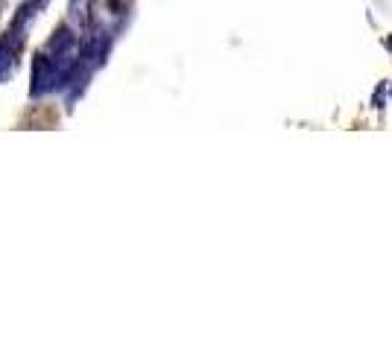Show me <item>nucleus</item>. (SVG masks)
<instances>
[{
  "mask_svg": "<svg viewBox=\"0 0 392 350\" xmlns=\"http://www.w3.org/2000/svg\"><path fill=\"white\" fill-rule=\"evenodd\" d=\"M24 44H27V32L9 29V27L6 32H0V82H9L12 73L18 71Z\"/></svg>",
  "mask_w": 392,
  "mask_h": 350,
  "instance_id": "nucleus-1",
  "label": "nucleus"
},
{
  "mask_svg": "<svg viewBox=\"0 0 392 350\" xmlns=\"http://www.w3.org/2000/svg\"><path fill=\"white\" fill-rule=\"evenodd\" d=\"M47 94H56V82H53V68H50V59H47L44 50H38L32 56V71H29V96L32 99H41Z\"/></svg>",
  "mask_w": 392,
  "mask_h": 350,
  "instance_id": "nucleus-2",
  "label": "nucleus"
},
{
  "mask_svg": "<svg viewBox=\"0 0 392 350\" xmlns=\"http://www.w3.org/2000/svg\"><path fill=\"white\" fill-rule=\"evenodd\" d=\"M97 0H68V24L76 29V36L91 29Z\"/></svg>",
  "mask_w": 392,
  "mask_h": 350,
  "instance_id": "nucleus-3",
  "label": "nucleus"
},
{
  "mask_svg": "<svg viewBox=\"0 0 392 350\" xmlns=\"http://www.w3.org/2000/svg\"><path fill=\"white\" fill-rule=\"evenodd\" d=\"M386 94H389L386 82H381V85L374 88V94H372V108H374V111H381V108H384V103H386Z\"/></svg>",
  "mask_w": 392,
  "mask_h": 350,
  "instance_id": "nucleus-4",
  "label": "nucleus"
},
{
  "mask_svg": "<svg viewBox=\"0 0 392 350\" xmlns=\"http://www.w3.org/2000/svg\"><path fill=\"white\" fill-rule=\"evenodd\" d=\"M6 9H9V3L6 0H0V24H4V18H6Z\"/></svg>",
  "mask_w": 392,
  "mask_h": 350,
  "instance_id": "nucleus-5",
  "label": "nucleus"
},
{
  "mask_svg": "<svg viewBox=\"0 0 392 350\" xmlns=\"http://www.w3.org/2000/svg\"><path fill=\"white\" fill-rule=\"evenodd\" d=\"M389 94H392V88H389Z\"/></svg>",
  "mask_w": 392,
  "mask_h": 350,
  "instance_id": "nucleus-6",
  "label": "nucleus"
}]
</instances>
